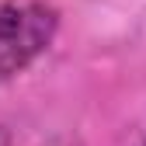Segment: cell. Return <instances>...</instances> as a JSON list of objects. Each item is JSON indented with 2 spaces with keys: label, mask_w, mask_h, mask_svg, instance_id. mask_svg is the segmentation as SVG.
<instances>
[{
  "label": "cell",
  "mask_w": 146,
  "mask_h": 146,
  "mask_svg": "<svg viewBox=\"0 0 146 146\" xmlns=\"http://www.w3.org/2000/svg\"><path fill=\"white\" fill-rule=\"evenodd\" d=\"M139 146H146V136H143V139H139Z\"/></svg>",
  "instance_id": "obj_2"
},
{
  "label": "cell",
  "mask_w": 146,
  "mask_h": 146,
  "mask_svg": "<svg viewBox=\"0 0 146 146\" xmlns=\"http://www.w3.org/2000/svg\"><path fill=\"white\" fill-rule=\"evenodd\" d=\"M59 35V11L45 0H0V87L42 59Z\"/></svg>",
  "instance_id": "obj_1"
}]
</instances>
